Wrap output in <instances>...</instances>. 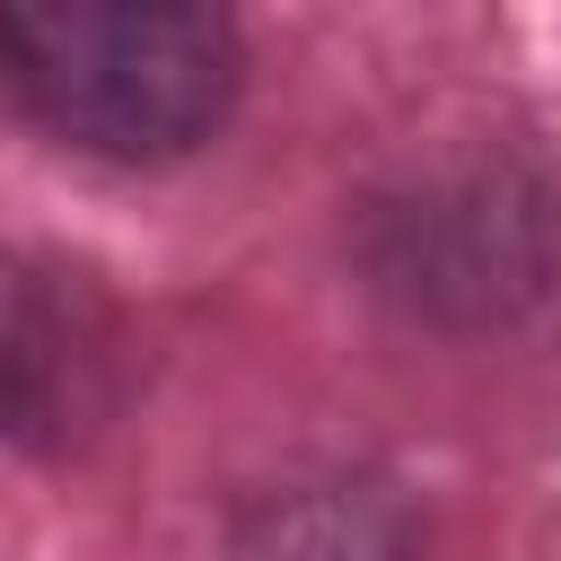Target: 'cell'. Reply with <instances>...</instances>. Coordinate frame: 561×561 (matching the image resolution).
Wrapping results in <instances>:
<instances>
[{"label":"cell","instance_id":"cell-1","mask_svg":"<svg viewBox=\"0 0 561 561\" xmlns=\"http://www.w3.org/2000/svg\"><path fill=\"white\" fill-rule=\"evenodd\" d=\"M0 88L88 158L167 167L228 123L245 44L237 18L202 0H9Z\"/></svg>","mask_w":561,"mask_h":561},{"label":"cell","instance_id":"cell-2","mask_svg":"<svg viewBox=\"0 0 561 561\" xmlns=\"http://www.w3.org/2000/svg\"><path fill=\"white\" fill-rule=\"evenodd\" d=\"M105 351L114 333L79 289H61L53 272H0V438L61 447L96 412Z\"/></svg>","mask_w":561,"mask_h":561}]
</instances>
